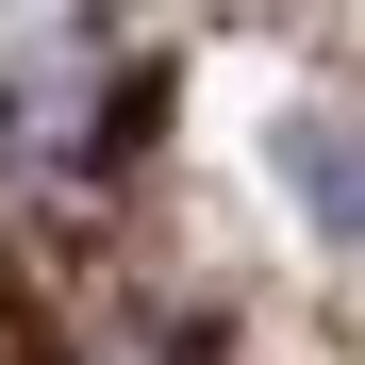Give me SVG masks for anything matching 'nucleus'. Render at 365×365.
Returning a JSON list of instances; mask_svg holds the SVG:
<instances>
[{
  "label": "nucleus",
  "instance_id": "1",
  "mask_svg": "<svg viewBox=\"0 0 365 365\" xmlns=\"http://www.w3.org/2000/svg\"><path fill=\"white\" fill-rule=\"evenodd\" d=\"M282 182H299V216H316V232L365 250V116H299V133H282Z\"/></svg>",
  "mask_w": 365,
  "mask_h": 365
}]
</instances>
